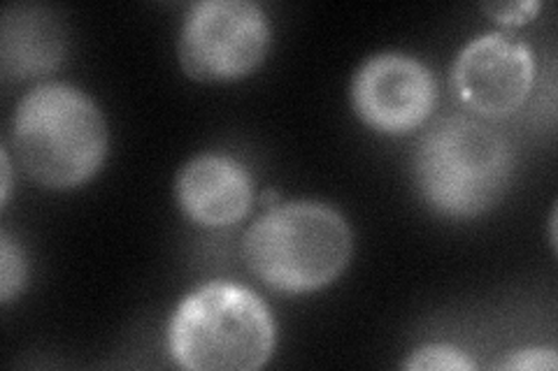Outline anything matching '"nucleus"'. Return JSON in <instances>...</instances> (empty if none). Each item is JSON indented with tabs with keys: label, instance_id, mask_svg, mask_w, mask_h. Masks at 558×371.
Wrapping results in <instances>:
<instances>
[{
	"label": "nucleus",
	"instance_id": "1",
	"mask_svg": "<svg viewBox=\"0 0 558 371\" xmlns=\"http://www.w3.org/2000/svg\"><path fill=\"white\" fill-rule=\"evenodd\" d=\"M12 147L33 182L75 188L98 172L108 153V123L73 84L31 88L12 116Z\"/></svg>",
	"mask_w": 558,
	"mask_h": 371
},
{
	"label": "nucleus",
	"instance_id": "2",
	"mask_svg": "<svg viewBox=\"0 0 558 371\" xmlns=\"http://www.w3.org/2000/svg\"><path fill=\"white\" fill-rule=\"evenodd\" d=\"M512 147L492 123L451 114L424 133L414 151V180L426 202L445 217H477L510 184Z\"/></svg>",
	"mask_w": 558,
	"mask_h": 371
},
{
	"label": "nucleus",
	"instance_id": "3",
	"mask_svg": "<svg viewBox=\"0 0 558 371\" xmlns=\"http://www.w3.org/2000/svg\"><path fill=\"white\" fill-rule=\"evenodd\" d=\"M275 348L268 305L254 290L209 281L189 293L168 327L172 360L191 371H254Z\"/></svg>",
	"mask_w": 558,
	"mask_h": 371
},
{
	"label": "nucleus",
	"instance_id": "4",
	"mask_svg": "<svg viewBox=\"0 0 558 371\" xmlns=\"http://www.w3.org/2000/svg\"><path fill=\"white\" fill-rule=\"evenodd\" d=\"M352 230L322 202L295 200L268 209L242 239V258L266 286L310 293L336 281L352 258Z\"/></svg>",
	"mask_w": 558,
	"mask_h": 371
},
{
	"label": "nucleus",
	"instance_id": "5",
	"mask_svg": "<svg viewBox=\"0 0 558 371\" xmlns=\"http://www.w3.org/2000/svg\"><path fill=\"white\" fill-rule=\"evenodd\" d=\"M270 47V22L252 0H201L180 30L184 73L198 82H231L250 75Z\"/></svg>",
	"mask_w": 558,
	"mask_h": 371
},
{
	"label": "nucleus",
	"instance_id": "6",
	"mask_svg": "<svg viewBox=\"0 0 558 371\" xmlns=\"http://www.w3.org/2000/svg\"><path fill=\"white\" fill-rule=\"evenodd\" d=\"M535 63L529 45L505 33H484L470 40L451 67L459 98L484 119L517 112L529 98Z\"/></svg>",
	"mask_w": 558,
	"mask_h": 371
},
{
	"label": "nucleus",
	"instance_id": "7",
	"mask_svg": "<svg viewBox=\"0 0 558 371\" xmlns=\"http://www.w3.org/2000/svg\"><path fill=\"white\" fill-rule=\"evenodd\" d=\"M438 84L418 59L384 51L365 61L352 82V104L371 128L389 135L408 133L428 119Z\"/></svg>",
	"mask_w": 558,
	"mask_h": 371
},
{
	"label": "nucleus",
	"instance_id": "8",
	"mask_svg": "<svg viewBox=\"0 0 558 371\" xmlns=\"http://www.w3.org/2000/svg\"><path fill=\"white\" fill-rule=\"evenodd\" d=\"M178 202L184 214L201 225H233L247 214L254 200L250 170L223 153H201L180 170Z\"/></svg>",
	"mask_w": 558,
	"mask_h": 371
},
{
	"label": "nucleus",
	"instance_id": "9",
	"mask_svg": "<svg viewBox=\"0 0 558 371\" xmlns=\"http://www.w3.org/2000/svg\"><path fill=\"white\" fill-rule=\"evenodd\" d=\"M65 49V30L54 12L40 5H10L3 14V57L5 79H28L54 70Z\"/></svg>",
	"mask_w": 558,
	"mask_h": 371
},
{
	"label": "nucleus",
	"instance_id": "10",
	"mask_svg": "<svg viewBox=\"0 0 558 371\" xmlns=\"http://www.w3.org/2000/svg\"><path fill=\"white\" fill-rule=\"evenodd\" d=\"M403 367L412 371H470L475 369V362L457 346L426 344L416 348Z\"/></svg>",
	"mask_w": 558,
	"mask_h": 371
},
{
	"label": "nucleus",
	"instance_id": "11",
	"mask_svg": "<svg viewBox=\"0 0 558 371\" xmlns=\"http://www.w3.org/2000/svg\"><path fill=\"white\" fill-rule=\"evenodd\" d=\"M26 281V260L20 246H16L8 233L0 237V299L8 305L10 299L24 288Z\"/></svg>",
	"mask_w": 558,
	"mask_h": 371
},
{
	"label": "nucleus",
	"instance_id": "12",
	"mask_svg": "<svg viewBox=\"0 0 558 371\" xmlns=\"http://www.w3.org/2000/svg\"><path fill=\"white\" fill-rule=\"evenodd\" d=\"M558 364L554 348H526L514 350L508 358L500 360L498 369H514V371H554Z\"/></svg>",
	"mask_w": 558,
	"mask_h": 371
},
{
	"label": "nucleus",
	"instance_id": "13",
	"mask_svg": "<svg viewBox=\"0 0 558 371\" xmlns=\"http://www.w3.org/2000/svg\"><path fill=\"white\" fill-rule=\"evenodd\" d=\"M539 10L537 0H517V3H488L484 12L494 16L500 24H523Z\"/></svg>",
	"mask_w": 558,
	"mask_h": 371
},
{
	"label": "nucleus",
	"instance_id": "14",
	"mask_svg": "<svg viewBox=\"0 0 558 371\" xmlns=\"http://www.w3.org/2000/svg\"><path fill=\"white\" fill-rule=\"evenodd\" d=\"M0 156H3V202L8 200V196H10V186H12V165H10V153H8V149H3L0 151Z\"/></svg>",
	"mask_w": 558,
	"mask_h": 371
}]
</instances>
